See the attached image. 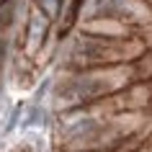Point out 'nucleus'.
Wrapping results in <instances>:
<instances>
[{"label":"nucleus","mask_w":152,"mask_h":152,"mask_svg":"<svg viewBox=\"0 0 152 152\" xmlns=\"http://www.w3.org/2000/svg\"><path fill=\"white\" fill-rule=\"evenodd\" d=\"M36 5H39V10H47L49 16H54L62 5V0H36Z\"/></svg>","instance_id":"f257e3e1"}]
</instances>
